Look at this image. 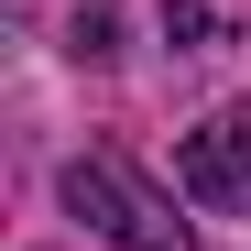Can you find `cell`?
Returning <instances> with one entry per match:
<instances>
[{
  "label": "cell",
  "instance_id": "1",
  "mask_svg": "<svg viewBox=\"0 0 251 251\" xmlns=\"http://www.w3.org/2000/svg\"><path fill=\"white\" fill-rule=\"evenodd\" d=\"M66 219H88V229L120 240V251H197L186 219H175L120 153H76V164H66Z\"/></svg>",
  "mask_w": 251,
  "mask_h": 251
},
{
  "label": "cell",
  "instance_id": "2",
  "mask_svg": "<svg viewBox=\"0 0 251 251\" xmlns=\"http://www.w3.org/2000/svg\"><path fill=\"white\" fill-rule=\"evenodd\" d=\"M175 175H186L197 207H251V99L197 120V131L175 142Z\"/></svg>",
  "mask_w": 251,
  "mask_h": 251
},
{
  "label": "cell",
  "instance_id": "3",
  "mask_svg": "<svg viewBox=\"0 0 251 251\" xmlns=\"http://www.w3.org/2000/svg\"><path fill=\"white\" fill-rule=\"evenodd\" d=\"M164 33H175V44H219V11H207V0H164Z\"/></svg>",
  "mask_w": 251,
  "mask_h": 251
}]
</instances>
